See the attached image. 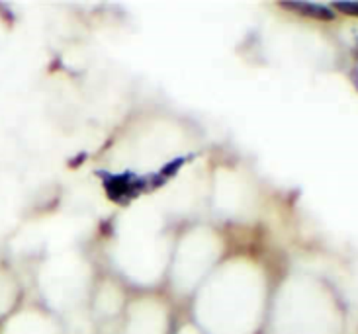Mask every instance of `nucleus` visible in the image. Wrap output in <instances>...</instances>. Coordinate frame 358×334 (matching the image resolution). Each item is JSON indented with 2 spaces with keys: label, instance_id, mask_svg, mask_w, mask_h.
<instances>
[{
  "label": "nucleus",
  "instance_id": "3",
  "mask_svg": "<svg viewBox=\"0 0 358 334\" xmlns=\"http://www.w3.org/2000/svg\"><path fill=\"white\" fill-rule=\"evenodd\" d=\"M333 8L350 14V16H358V2H335Z\"/></svg>",
  "mask_w": 358,
  "mask_h": 334
},
{
  "label": "nucleus",
  "instance_id": "2",
  "mask_svg": "<svg viewBox=\"0 0 358 334\" xmlns=\"http://www.w3.org/2000/svg\"><path fill=\"white\" fill-rule=\"evenodd\" d=\"M282 8L294 10V12H300L308 18L315 20H333L335 14L333 10L327 8V6H321V4H310V2H280Z\"/></svg>",
  "mask_w": 358,
  "mask_h": 334
},
{
  "label": "nucleus",
  "instance_id": "4",
  "mask_svg": "<svg viewBox=\"0 0 358 334\" xmlns=\"http://www.w3.org/2000/svg\"><path fill=\"white\" fill-rule=\"evenodd\" d=\"M184 164V159H178V161H173V163H169L163 168V176H173V174H176L178 172V168Z\"/></svg>",
  "mask_w": 358,
  "mask_h": 334
},
{
  "label": "nucleus",
  "instance_id": "1",
  "mask_svg": "<svg viewBox=\"0 0 358 334\" xmlns=\"http://www.w3.org/2000/svg\"><path fill=\"white\" fill-rule=\"evenodd\" d=\"M143 184L137 180L134 174H122V176H108L106 180V191L112 200H126L131 198L136 190H139Z\"/></svg>",
  "mask_w": 358,
  "mask_h": 334
}]
</instances>
